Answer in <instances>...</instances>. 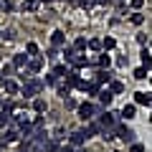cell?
I'll return each mask as SVG.
<instances>
[{
  "label": "cell",
  "mask_w": 152,
  "mask_h": 152,
  "mask_svg": "<svg viewBox=\"0 0 152 152\" xmlns=\"http://www.w3.org/2000/svg\"><path fill=\"white\" fill-rule=\"evenodd\" d=\"M46 89V84L41 81V79H28V81H23V86H20V96H26V99H36L38 94Z\"/></svg>",
  "instance_id": "1"
},
{
  "label": "cell",
  "mask_w": 152,
  "mask_h": 152,
  "mask_svg": "<svg viewBox=\"0 0 152 152\" xmlns=\"http://www.w3.org/2000/svg\"><path fill=\"white\" fill-rule=\"evenodd\" d=\"M114 134L119 137L122 142H127V145H132V142H137V132L132 129V127L122 124V122H119V124H117V127H114Z\"/></svg>",
  "instance_id": "2"
},
{
  "label": "cell",
  "mask_w": 152,
  "mask_h": 152,
  "mask_svg": "<svg viewBox=\"0 0 152 152\" xmlns=\"http://www.w3.org/2000/svg\"><path fill=\"white\" fill-rule=\"evenodd\" d=\"M99 122H102V127H117L119 124V112H114V109H104L102 114H99Z\"/></svg>",
  "instance_id": "3"
},
{
  "label": "cell",
  "mask_w": 152,
  "mask_h": 152,
  "mask_svg": "<svg viewBox=\"0 0 152 152\" xmlns=\"http://www.w3.org/2000/svg\"><path fill=\"white\" fill-rule=\"evenodd\" d=\"M76 112H79V119H81V122H91V119H96V112H94V104H91V102H81Z\"/></svg>",
  "instance_id": "4"
},
{
  "label": "cell",
  "mask_w": 152,
  "mask_h": 152,
  "mask_svg": "<svg viewBox=\"0 0 152 152\" xmlns=\"http://www.w3.org/2000/svg\"><path fill=\"white\" fill-rule=\"evenodd\" d=\"M84 134H86V140L89 137H94V134H102V122L99 119H91V122H86V127H84Z\"/></svg>",
  "instance_id": "5"
},
{
  "label": "cell",
  "mask_w": 152,
  "mask_h": 152,
  "mask_svg": "<svg viewBox=\"0 0 152 152\" xmlns=\"http://www.w3.org/2000/svg\"><path fill=\"white\" fill-rule=\"evenodd\" d=\"M41 69H43V58H41V56H33V58L28 61V66H26V71H28L31 76H36Z\"/></svg>",
  "instance_id": "6"
},
{
  "label": "cell",
  "mask_w": 152,
  "mask_h": 152,
  "mask_svg": "<svg viewBox=\"0 0 152 152\" xmlns=\"http://www.w3.org/2000/svg\"><path fill=\"white\" fill-rule=\"evenodd\" d=\"M91 81H96L99 86H104V84L109 86V81H112V74H109V69H99L96 74H94V79H91Z\"/></svg>",
  "instance_id": "7"
},
{
  "label": "cell",
  "mask_w": 152,
  "mask_h": 152,
  "mask_svg": "<svg viewBox=\"0 0 152 152\" xmlns=\"http://www.w3.org/2000/svg\"><path fill=\"white\" fill-rule=\"evenodd\" d=\"M134 104H137V107H152V94L134 91Z\"/></svg>",
  "instance_id": "8"
},
{
  "label": "cell",
  "mask_w": 152,
  "mask_h": 152,
  "mask_svg": "<svg viewBox=\"0 0 152 152\" xmlns=\"http://www.w3.org/2000/svg\"><path fill=\"white\" fill-rule=\"evenodd\" d=\"M84 142H86V134H84L81 129H76V132H71V134H69V145H74V147H84Z\"/></svg>",
  "instance_id": "9"
},
{
  "label": "cell",
  "mask_w": 152,
  "mask_h": 152,
  "mask_svg": "<svg viewBox=\"0 0 152 152\" xmlns=\"http://www.w3.org/2000/svg\"><path fill=\"white\" fill-rule=\"evenodd\" d=\"M3 89H5V94H10V96H13V94H20V84H18L13 76L3 81Z\"/></svg>",
  "instance_id": "10"
},
{
  "label": "cell",
  "mask_w": 152,
  "mask_h": 152,
  "mask_svg": "<svg viewBox=\"0 0 152 152\" xmlns=\"http://www.w3.org/2000/svg\"><path fill=\"white\" fill-rule=\"evenodd\" d=\"M51 46L64 48V46H66V33L64 31H53V33H51Z\"/></svg>",
  "instance_id": "11"
},
{
  "label": "cell",
  "mask_w": 152,
  "mask_h": 152,
  "mask_svg": "<svg viewBox=\"0 0 152 152\" xmlns=\"http://www.w3.org/2000/svg\"><path fill=\"white\" fill-rule=\"evenodd\" d=\"M28 61H31V56H28L26 51H23V53H15V56H13V61H10V64L15 66V69H26V66H28Z\"/></svg>",
  "instance_id": "12"
},
{
  "label": "cell",
  "mask_w": 152,
  "mask_h": 152,
  "mask_svg": "<svg viewBox=\"0 0 152 152\" xmlns=\"http://www.w3.org/2000/svg\"><path fill=\"white\" fill-rule=\"evenodd\" d=\"M119 117H122V119H127V122H132L137 117V104H127V107L119 112Z\"/></svg>",
  "instance_id": "13"
},
{
  "label": "cell",
  "mask_w": 152,
  "mask_h": 152,
  "mask_svg": "<svg viewBox=\"0 0 152 152\" xmlns=\"http://www.w3.org/2000/svg\"><path fill=\"white\" fill-rule=\"evenodd\" d=\"M112 99H114V94L109 91V86L107 89H102V91H99V104H102V107H112Z\"/></svg>",
  "instance_id": "14"
},
{
  "label": "cell",
  "mask_w": 152,
  "mask_h": 152,
  "mask_svg": "<svg viewBox=\"0 0 152 152\" xmlns=\"http://www.w3.org/2000/svg\"><path fill=\"white\" fill-rule=\"evenodd\" d=\"M71 66H74V69H86V66H91V61H89V56L76 53V58L71 61Z\"/></svg>",
  "instance_id": "15"
},
{
  "label": "cell",
  "mask_w": 152,
  "mask_h": 152,
  "mask_svg": "<svg viewBox=\"0 0 152 152\" xmlns=\"http://www.w3.org/2000/svg\"><path fill=\"white\" fill-rule=\"evenodd\" d=\"M5 140H8V145H10V142H20L23 140L20 129H18V127H8V129H5Z\"/></svg>",
  "instance_id": "16"
},
{
  "label": "cell",
  "mask_w": 152,
  "mask_h": 152,
  "mask_svg": "<svg viewBox=\"0 0 152 152\" xmlns=\"http://www.w3.org/2000/svg\"><path fill=\"white\" fill-rule=\"evenodd\" d=\"M64 79H66V81H69L71 86L76 89V86H79V81H81V76H79V69H74V66H71V71L64 76Z\"/></svg>",
  "instance_id": "17"
},
{
  "label": "cell",
  "mask_w": 152,
  "mask_h": 152,
  "mask_svg": "<svg viewBox=\"0 0 152 152\" xmlns=\"http://www.w3.org/2000/svg\"><path fill=\"white\" fill-rule=\"evenodd\" d=\"M71 89H74V86H71V84L69 81H66V79H64V81H58V84H56V91H58V96H69V94H71Z\"/></svg>",
  "instance_id": "18"
},
{
  "label": "cell",
  "mask_w": 152,
  "mask_h": 152,
  "mask_svg": "<svg viewBox=\"0 0 152 152\" xmlns=\"http://www.w3.org/2000/svg\"><path fill=\"white\" fill-rule=\"evenodd\" d=\"M132 76H134L137 81H145V79H150V69H147V66H137V69L132 71Z\"/></svg>",
  "instance_id": "19"
},
{
  "label": "cell",
  "mask_w": 152,
  "mask_h": 152,
  "mask_svg": "<svg viewBox=\"0 0 152 152\" xmlns=\"http://www.w3.org/2000/svg\"><path fill=\"white\" fill-rule=\"evenodd\" d=\"M33 112H36V114L48 112V104H46V99H41V96H36V99H33Z\"/></svg>",
  "instance_id": "20"
},
{
  "label": "cell",
  "mask_w": 152,
  "mask_h": 152,
  "mask_svg": "<svg viewBox=\"0 0 152 152\" xmlns=\"http://www.w3.org/2000/svg\"><path fill=\"white\" fill-rule=\"evenodd\" d=\"M61 53H64V61H66V64H71V61L76 58V53H79V51H76L74 46H64V48H61Z\"/></svg>",
  "instance_id": "21"
},
{
  "label": "cell",
  "mask_w": 152,
  "mask_h": 152,
  "mask_svg": "<svg viewBox=\"0 0 152 152\" xmlns=\"http://www.w3.org/2000/svg\"><path fill=\"white\" fill-rule=\"evenodd\" d=\"M96 66H99V69H109V66H112V56H109L107 51H104V53H99V58H96Z\"/></svg>",
  "instance_id": "22"
},
{
  "label": "cell",
  "mask_w": 152,
  "mask_h": 152,
  "mask_svg": "<svg viewBox=\"0 0 152 152\" xmlns=\"http://www.w3.org/2000/svg\"><path fill=\"white\" fill-rule=\"evenodd\" d=\"M13 122V114H8L5 109H0V129H8Z\"/></svg>",
  "instance_id": "23"
},
{
  "label": "cell",
  "mask_w": 152,
  "mask_h": 152,
  "mask_svg": "<svg viewBox=\"0 0 152 152\" xmlns=\"http://www.w3.org/2000/svg\"><path fill=\"white\" fill-rule=\"evenodd\" d=\"M58 81H61V76H56V71H53V69H51L48 74H46V79H43V84H46V86H56Z\"/></svg>",
  "instance_id": "24"
},
{
  "label": "cell",
  "mask_w": 152,
  "mask_h": 152,
  "mask_svg": "<svg viewBox=\"0 0 152 152\" xmlns=\"http://www.w3.org/2000/svg\"><path fill=\"white\" fill-rule=\"evenodd\" d=\"M84 91H86V96H99V91H102V86H99L96 81H89Z\"/></svg>",
  "instance_id": "25"
},
{
  "label": "cell",
  "mask_w": 152,
  "mask_h": 152,
  "mask_svg": "<svg viewBox=\"0 0 152 152\" xmlns=\"http://www.w3.org/2000/svg\"><path fill=\"white\" fill-rule=\"evenodd\" d=\"M109 91H112L114 96H117V94H122V91H124V84H122V81H117V79H112V81H109Z\"/></svg>",
  "instance_id": "26"
},
{
  "label": "cell",
  "mask_w": 152,
  "mask_h": 152,
  "mask_svg": "<svg viewBox=\"0 0 152 152\" xmlns=\"http://www.w3.org/2000/svg\"><path fill=\"white\" fill-rule=\"evenodd\" d=\"M23 13H36L38 10V0H23Z\"/></svg>",
  "instance_id": "27"
},
{
  "label": "cell",
  "mask_w": 152,
  "mask_h": 152,
  "mask_svg": "<svg viewBox=\"0 0 152 152\" xmlns=\"http://www.w3.org/2000/svg\"><path fill=\"white\" fill-rule=\"evenodd\" d=\"M53 71H56V76H61V79H64V76L71 71V64H56V66H53Z\"/></svg>",
  "instance_id": "28"
},
{
  "label": "cell",
  "mask_w": 152,
  "mask_h": 152,
  "mask_svg": "<svg viewBox=\"0 0 152 152\" xmlns=\"http://www.w3.org/2000/svg\"><path fill=\"white\" fill-rule=\"evenodd\" d=\"M74 48L79 51V53H81V51H86V48H89V41H86L84 36H79V38L74 41Z\"/></svg>",
  "instance_id": "29"
},
{
  "label": "cell",
  "mask_w": 152,
  "mask_h": 152,
  "mask_svg": "<svg viewBox=\"0 0 152 152\" xmlns=\"http://www.w3.org/2000/svg\"><path fill=\"white\" fill-rule=\"evenodd\" d=\"M99 137H102L104 142H112L117 134H114V129H112V127H102V134H99Z\"/></svg>",
  "instance_id": "30"
},
{
  "label": "cell",
  "mask_w": 152,
  "mask_h": 152,
  "mask_svg": "<svg viewBox=\"0 0 152 152\" xmlns=\"http://www.w3.org/2000/svg\"><path fill=\"white\" fill-rule=\"evenodd\" d=\"M102 48H104V51H114V48H117V41H114L112 36H107V38L102 41Z\"/></svg>",
  "instance_id": "31"
},
{
  "label": "cell",
  "mask_w": 152,
  "mask_h": 152,
  "mask_svg": "<svg viewBox=\"0 0 152 152\" xmlns=\"http://www.w3.org/2000/svg\"><path fill=\"white\" fill-rule=\"evenodd\" d=\"M13 71H15V66H13V64H5L3 69H0V76H3V79H10Z\"/></svg>",
  "instance_id": "32"
},
{
  "label": "cell",
  "mask_w": 152,
  "mask_h": 152,
  "mask_svg": "<svg viewBox=\"0 0 152 152\" xmlns=\"http://www.w3.org/2000/svg\"><path fill=\"white\" fill-rule=\"evenodd\" d=\"M140 58H142V66L152 69V53H150V51H142V53H140Z\"/></svg>",
  "instance_id": "33"
},
{
  "label": "cell",
  "mask_w": 152,
  "mask_h": 152,
  "mask_svg": "<svg viewBox=\"0 0 152 152\" xmlns=\"http://www.w3.org/2000/svg\"><path fill=\"white\" fill-rule=\"evenodd\" d=\"M26 53L31 56V58H33V56H41V53H38V43H33V41H31V43H26Z\"/></svg>",
  "instance_id": "34"
},
{
  "label": "cell",
  "mask_w": 152,
  "mask_h": 152,
  "mask_svg": "<svg viewBox=\"0 0 152 152\" xmlns=\"http://www.w3.org/2000/svg\"><path fill=\"white\" fill-rule=\"evenodd\" d=\"M89 51H102V41L99 38H89Z\"/></svg>",
  "instance_id": "35"
},
{
  "label": "cell",
  "mask_w": 152,
  "mask_h": 152,
  "mask_svg": "<svg viewBox=\"0 0 152 152\" xmlns=\"http://www.w3.org/2000/svg\"><path fill=\"white\" fill-rule=\"evenodd\" d=\"M33 127H36V129H43V127H46V119H43V114H38L36 119H33Z\"/></svg>",
  "instance_id": "36"
},
{
  "label": "cell",
  "mask_w": 152,
  "mask_h": 152,
  "mask_svg": "<svg viewBox=\"0 0 152 152\" xmlns=\"http://www.w3.org/2000/svg\"><path fill=\"white\" fill-rule=\"evenodd\" d=\"M15 152H33V147H31V142H18V150Z\"/></svg>",
  "instance_id": "37"
},
{
  "label": "cell",
  "mask_w": 152,
  "mask_h": 152,
  "mask_svg": "<svg viewBox=\"0 0 152 152\" xmlns=\"http://www.w3.org/2000/svg\"><path fill=\"white\" fill-rule=\"evenodd\" d=\"M64 137H66V129H64V127H56V132H53V140H64Z\"/></svg>",
  "instance_id": "38"
},
{
  "label": "cell",
  "mask_w": 152,
  "mask_h": 152,
  "mask_svg": "<svg viewBox=\"0 0 152 152\" xmlns=\"http://www.w3.org/2000/svg\"><path fill=\"white\" fill-rule=\"evenodd\" d=\"M129 152H145V145H142V142H132V145H129Z\"/></svg>",
  "instance_id": "39"
},
{
  "label": "cell",
  "mask_w": 152,
  "mask_h": 152,
  "mask_svg": "<svg viewBox=\"0 0 152 152\" xmlns=\"http://www.w3.org/2000/svg\"><path fill=\"white\" fill-rule=\"evenodd\" d=\"M58 150H61L58 140H48V152H58Z\"/></svg>",
  "instance_id": "40"
},
{
  "label": "cell",
  "mask_w": 152,
  "mask_h": 152,
  "mask_svg": "<svg viewBox=\"0 0 152 152\" xmlns=\"http://www.w3.org/2000/svg\"><path fill=\"white\" fill-rule=\"evenodd\" d=\"M79 5H81L84 10H89V8H94L96 3H94V0H79Z\"/></svg>",
  "instance_id": "41"
},
{
  "label": "cell",
  "mask_w": 152,
  "mask_h": 152,
  "mask_svg": "<svg viewBox=\"0 0 152 152\" xmlns=\"http://www.w3.org/2000/svg\"><path fill=\"white\" fill-rule=\"evenodd\" d=\"M142 20H145V15H142V13H132V23H134V26H140Z\"/></svg>",
  "instance_id": "42"
},
{
  "label": "cell",
  "mask_w": 152,
  "mask_h": 152,
  "mask_svg": "<svg viewBox=\"0 0 152 152\" xmlns=\"http://www.w3.org/2000/svg\"><path fill=\"white\" fill-rule=\"evenodd\" d=\"M64 102H66V109H79V104H76V102H74L71 96H66Z\"/></svg>",
  "instance_id": "43"
},
{
  "label": "cell",
  "mask_w": 152,
  "mask_h": 152,
  "mask_svg": "<svg viewBox=\"0 0 152 152\" xmlns=\"http://www.w3.org/2000/svg\"><path fill=\"white\" fill-rule=\"evenodd\" d=\"M58 53H61V51L56 48V46H51V48H48V53H46V56H48V58L53 61V58H56V56H58Z\"/></svg>",
  "instance_id": "44"
},
{
  "label": "cell",
  "mask_w": 152,
  "mask_h": 152,
  "mask_svg": "<svg viewBox=\"0 0 152 152\" xmlns=\"http://www.w3.org/2000/svg\"><path fill=\"white\" fill-rule=\"evenodd\" d=\"M58 152H76V147L74 145H69V142H66V145H61V150Z\"/></svg>",
  "instance_id": "45"
},
{
  "label": "cell",
  "mask_w": 152,
  "mask_h": 152,
  "mask_svg": "<svg viewBox=\"0 0 152 152\" xmlns=\"http://www.w3.org/2000/svg\"><path fill=\"white\" fill-rule=\"evenodd\" d=\"M129 5H132V8H134V10H140V8H142V5H145V0H129Z\"/></svg>",
  "instance_id": "46"
},
{
  "label": "cell",
  "mask_w": 152,
  "mask_h": 152,
  "mask_svg": "<svg viewBox=\"0 0 152 152\" xmlns=\"http://www.w3.org/2000/svg\"><path fill=\"white\" fill-rule=\"evenodd\" d=\"M0 8H3L5 13H10L13 10V3H10V0H3V5H0Z\"/></svg>",
  "instance_id": "47"
},
{
  "label": "cell",
  "mask_w": 152,
  "mask_h": 152,
  "mask_svg": "<svg viewBox=\"0 0 152 152\" xmlns=\"http://www.w3.org/2000/svg\"><path fill=\"white\" fill-rule=\"evenodd\" d=\"M3 38H5V41H13V38H15V33H13V31H3Z\"/></svg>",
  "instance_id": "48"
},
{
  "label": "cell",
  "mask_w": 152,
  "mask_h": 152,
  "mask_svg": "<svg viewBox=\"0 0 152 152\" xmlns=\"http://www.w3.org/2000/svg\"><path fill=\"white\" fill-rule=\"evenodd\" d=\"M94 3H96V5H109L112 0H94Z\"/></svg>",
  "instance_id": "49"
},
{
  "label": "cell",
  "mask_w": 152,
  "mask_h": 152,
  "mask_svg": "<svg viewBox=\"0 0 152 152\" xmlns=\"http://www.w3.org/2000/svg\"><path fill=\"white\" fill-rule=\"evenodd\" d=\"M76 152H86V150H84V147H76Z\"/></svg>",
  "instance_id": "50"
},
{
  "label": "cell",
  "mask_w": 152,
  "mask_h": 152,
  "mask_svg": "<svg viewBox=\"0 0 152 152\" xmlns=\"http://www.w3.org/2000/svg\"><path fill=\"white\" fill-rule=\"evenodd\" d=\"M3 102H5V99H3V96H0V107H3Z\"/></svg>",
  "instance_id": "51"
},
{
  "label": "cell",
  "mask_w": 152,
  "mask_h": 152,
  "mask_svg": "<svg viewBox=\"0 0 152 152\" xmlns=\"http://www.w3.org/2000/svg\"><path fill=\"white\" fill-rule=\"evenodd\" d=\"M43 3H53V0H43Z\"/></svg>",
  "instance_id": "52"
},
{
  "label": "cell",
  "mask_w": 152,
  "mask_h": 152,
  "mask_svg": "<svg viewBox=\"0 0 152 152\" xmlns=\"http://www.w3.org/2000/svg\"><path fill=\"white\" fill-rule=\"evenodd\" d=\"M0 38H3V31H0Z\"/></svg>",
  "instance_id": "53"
},
{
  "label": "cell",
  "mask_w": 152,
  "mask_h": 152,
  "mask_svg": "<svg viewBox=\"0 0 152 152\" xmlns=\"http://www.w3.org/2000/svg\"><path fill=\"white\" fill-rule=\"evenodd\" d=\"M0 5H3V0H0Z\"/></svg>",
  "instance_id": "54"
},
{
  "label": "cell",
  "mask_w": 152,
  "mask_h": 152,
  "mask_svg": "<svg viewBox=\"0 0 152 152\" xmlns=\"http://www.w3.org/2000/svg\"><path fill=\"white\" fill-rule=\"evenodd\" d=\"M119 3H124V0H119Z\"/></svg>",
  "instance_id": "55"
},
{
  "label": "cell",
  "mask_w": 152,
  "mask_h": 152,
  "mask_svg": "<svg viewBox=\"0 0 152 152\" xmlns=\"http://www.w3.org/2000/svg\"><path fill=\"white\" fill-rule=\"evenodd\" d=\"M114 152H119V150H114Z\"/></svg>",
  "instance_id": "56"
},
{
  "label": "cell",
  "mask_w": 152,
  "mask_h": 152,
  "mask_svg": "<svg viewBox=\"0 0 152 152\" xmlns=\"http://www.w3.org/2000/svg\"><path fill=\"white\" fill-rule=\"evenodd\" d=\"M150 119H152V117H150Z\"/></svg>",
  "instance_id": "57"
}]
</instances>
